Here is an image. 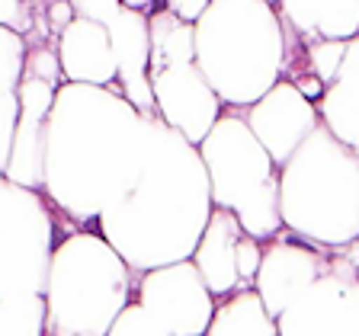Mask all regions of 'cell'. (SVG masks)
Here are the masks:
<instances>
[{"instance_id": "5bb4252c", "label": "cell", "mask_w": 359, "mask_h": 336, "mask_svg": "<svg viewBox=\"0 0 359 336\" xmlns=\"http://www.w3.org/2000/svg\"><path fill=\"white\" fill-rule=\"evenodd\" d=\"M112 38V52L119 64V90L132 99L144 115H154V90H151V29H148V10L126 7L116 13V20L106 26Z\"/></svg>"}, {"instance_id": "277c9868", "label": "cell", "mask_w": 359, "mask_h": 336, "mask_svg": "<svg viewBox=\"0 0 359 336\" xmlns=\"http://www.w3.org/2000/svg\"><path fill=\"white\" fill-rule=\"evenodd\" d=\"M283 227L321 246L359 237V150L318 125L279 167Z\"/></svg>"}, {"instance_id": "4fadbf2b", "label": "cell", "mask_w": 359, "mask_h": 336, "mask_svg": "<svg viewBox=\"0 0 359 336\" xmlns=\"http://www.w3.org/2000/svg\"><path fill=\"white\" fill-rule=\"evenodd\" d=\"M61 83L52 77L29 74L22 71L20 77V119H16L13 144H10V160L4 176L22 183L29 189H42L45 183V119L52 112L55 93Z\"/></svg>"}, {"instance_id": "30bf717a", "label": "cell", "mask_w": 359, "mask_h": 336, "mask_svg": "<svg viewBox=\"0 0 359 336\" xmlns=\"http://www.w3.org/2000/svg\"><path fill=\"white\" fill-rule=\"evenodd\" d=\"M279 336L359 333V246H330V260L311 285L276 317Z\"/></svg>"}, {"instance_id": "5b68a950", "label": "cell", "mask_w": 359, "mask_h": 336, "mask_svg": "<svg viewBox=\"0 0 359 336\" xmlns=\"http://www.w3.org/2000/svg\"><path fill=\"white\" fill-rule=\"evenodd\" d=\"M132 266L97 227H71L52 246L45 276V333L109 336L132 298Z\"/></svg>"}, {"instance_id": "2e32d148", "label": "cell", "mask_w": 359, "mask_h": 336, "mask_svg": "<svg viewBox=\"0 0 359 336\" xmlns=\"http://www.w3.org/2000/svg\"><path fill=\"white\" fill-rule=\"evenodd\" d=\"M244 227H241L238 215L231 209L215 205L199 234L193 256L199 276L205 279L209 291L215 298H224L231 291L241 288V266H238V253H241V240H244Z\"/></svg>"}, {"instance_id": "8fae6325", "label": "cell", "mask_w": 359, "mask_h": 336, "mask_svg": "<svg viewBox=\"0 0 359 336\" xmlns=\"http://www.w3.org/2000/svg\"><path fill=\"white\" fill-rule=\"evenodd\" d=\"M327 260H330V246L299 237L289 227H279L269 240H263V256L254 288L260 291L266 311L273 317H279L292 301L299 298V291L305 285H311L321 276Z\"/></svg>"}, {"instance_id": "603a6c76", "label": "cell", "mask_w": 359, "mask_h": 336, "mask_svg": "<svg viewBox=\"0 0 359 336\" xmlns=\"http://www.w3.org/2000/svg\"><path fill=\"white\" fill-rule=\"evenodd\" d=\"M276 10L295 32H302L305 38H318L321 0H276Z\"/></svg>"}, {"instance_id": "d6986e66", "label": "cell", "mask_w": 359, "mask_h": 336, "mask_svg": "<svg viewBox=\"0 0 359 336\" xmlns=\"http://www.w3.org/2000/svg\"><path fill=\"white\" fill-rule=\"evenodd\" d=\"M205 336H279L276 317L266 311L257 288H238L215 301Z\"/></svg>"}, {"instance_id": "cb8c5ba5", "label": "cell", "mask_w": 359, "mask_h": 336, "mask_svg": "<svg viewBox=\"0 0 359 336\" xmlns=\"http://www.w3.org/2000/svg\"><path fill=\"white\" fill-rule=\"evenodd\" d=\"M71 7H74V16L109 26L116 20V13L122 10V0H71Z\"/></svg>"}, {"instance_id": "ba28073f", "label": "cell", "mask_w": 359, "mask_h": 336, "mask_svg": "<svg viewBox=\"0 0 359 336\" xmlns=\"http://www.w3.org/2000/svg\"><path fill=\"white\" fill-rule=\"evenodd\" d=\"M215 301L193 260L142 269L109 336H205Z\"/></svg>"}, {"instance_id": "f1b7e54d", "label": "cell", "mask_w": 359, "mask_h": 336, "mask_svg": "<svg viewBox=\"0 0 359 336\" xmlns=\"http://www.w3.org/2000/svg\"><path fill=\"white\" fill-rule=\"evenodd\" d=\"M353 244H356V246H359V237H356V240H353Z\"/></svg>"}, {"instance_id": "7402d4cb", "label": "cell", "mask_w": 359, "mask_h": 336, "mask_svg": "<svg viewBox=\"0 0 359 336\" xmlns=\"http://www.w3.org/2000/svg\"><path fill=\"white\" fill-rule=\"evenodd\" d=\"M350 42V38H346ZM346 42L344 38H314V42L305 45V58H308V67H311L314 77H321L324 87H327L330 80L337 77V71H340V61H344L346 55Z\"/></svg>"}, {"instance_id": "4316f807", "label": "cell", "mask_w": 359, "mask_h": 336, "mask_svg": "<svg viewBox=\"0 0 359 336\" xmlns=\"http://www.w3.org/2000/svg\"><path fill=\"white\" fill-rule=\"evenodd\" d=\"M122 4H126V7H135V10H148V13H151L161 0H122Z\"/></svg>"}, {"instance_id": "e0dca14e", "label": "cell", "mask_w": 359, "mask_h": 336, "mask_svg": "<svg viewBox=\"0 0 359 336\" xmlns=\"http://www.w3.org/2000/svg\"><path fill=\"white\" fill-rule=\"evenodd\" d=\"M318 119L327 132H334L344 144L359 150V36L346 42V55L340 61L337 77L324 87L318 99Z\"/></svg>"}, {"instance_id": "9a60e30c", "label": "cell", "mask_w": 359, "mask_h": 336, "mask_svg": "<svg viewBox=\"0 0 359 336\" xmlns=\"http://www.w3.org/2000/svg\"><path fill=\"white\" fill-rule=\"evenodd\" d=\"M55 45H58V61H61L65 80L119 87V64H116L109 29L103 22L74 16L58 32Z\"/></svg>"}, {"instance_id": "44dd1931", "label": "cell", "mask_w": 359, "mask_h": 336, "mask_svg": "<svg viewBox=\"0 0 359 336\" xmlns=\"http://www.w3.org/2000/svg\"><path fill=\"white\" fill-rule=\"evenodd\" d=\"M318 36L344 38V42L359 36V0H321Z\"/></svg>"}, {"instance_id": "484cf974", "label": "cell", "mask_w": 359, "mask_h": 336, "mask_svg": "<svg viewBox=\"0 0 359 336\" xmlns=\"http://www.w3.org/2000/svg\"><path fill=\"white\" fill-rule=\"evenodd\" d=\"M164 7L170 10V13H177L183 22H196L202 13H205L209 0H164Z\"/></svg>"}, {"instance_id": "ffe728a7", "label": "cell", "mask_w": 359, "mask_h": 336, "mask_svg": "<svg viewBox=\"0 0 359 336\" xmlns=\"http://www.w3.org/2000/svg\"><path fill=\"white\" fill-rule=\"evenodd\" d=\"M0 333L42 336L45 333V295L0 298Z\"/></svg>"}, {"instance_id": "f546056e", "label": "cell", "mask_w": 359, "mask_h": 336, "mask_svg": "<svg viewBox=\"0 0 359 336\" xmlns=\"http://www.w3.org/2000/svg\"><path fill=\"white\" fill-rule=\"evenodd\" d=\"M273 4H276V0H273Z\"/></svg>"}, {"instance_id": "6da1fadb", "label": "cell", "mask_w": 359, "mask_h": 336, "mask_svg": "<svg viewBox=\"0 0 359 336\" xmlns=\"http://www.w3.org/2000/svg\"><path fill=\"white\" fill-rule=\"evenodd\" d=\"M154 115H144L119 87L61 83L45 119L42 183L58 224L97 227V218L132 192L148 160Z\"/></svg>"}, {"instance_id": "7a4b0ae2", "label": "cell", "mask_w": 359, "mask_h": 336, "mask_svg": "<svg viewBox=\"0 0 359 336\" xmlns=\"http://www.w3.org/2000/svg\"><path fill=\"white\" fill-rule=\"evenodd\" d=\"M212 209V183L199 144L154 115L142 176L126 199L97 218V231L132 272H142L189 260Z\"/></svg>"}, {"instance_id": "ac0fdd59", "label": "cell", "mask_w": 359, "mask_h": 336, "mask_svg": "<svg viewBox=\"0 0 359 336\" xmlns=\"http://www.w3.org/2000/svg\"><path fill=\"white\" fill-rule=\"evenodd\" d=\"M26 58V36L10 26H0V173L7 170L10 144H13L16 119H20V77Z\"/></svg>"}, {"instance_id": "d4e9b609", "label": "cell", "mask_w": 359, "mask_h": 336, "mask_svg": "<svg viewBox=\"0 0 359 336\" xmlns=\"http://www.w3.org/2000/svg\"><path fill=\"white\" fill-rule=\"evenodd\" d=\"M45 16H48V29H52V36L58 38V32L74 20V7H71V0H55V4L45 7Z\"/></svg>"}, {"instance_id": "3957f363", "label": "cell", "mask_w": 359, "mask_h": 336, "mask_svg": "<svg viewBox=\"0 0 359 336\" xmlns=\"http://www.w3.org/2000/svg\"><path fill=\"white\" fill-rule=\"evenodd\" d=\"M196 64L231 109H247L283 77L285 20L273 0H209L193 22Z\"/></svg>"}, {"instance_id": "9c48e42d", "label": "cell", "mask_w": 359, "mask_h": 336, "mask_svg": "<svg viewBox=\"0 0 359 336\" xmlns=\"http://www.w3.org/2000/svg\"><path fill=\"white\" fill-rule=\"evenodd\" d=\"M61 224L42 189L0 173V298L42 295Z\"/></svg>"}, {"instance_id": "52a82bcc", "label": "cell", "mask_w": 359, "mask_h": 336, "mask_svg": "<svg viewBox=\"0 0 359 336\" xmlns=\"http://www.w3.org/2000/svg\"><path fill=\"white\" fill-rule=\"evenodd\" d=\"M151 29V90H154L157 115L183 132L193 144L205 138L224 103L215 87L196 64V32L193 22H183L161 4L148 13Z\"/></svg>"}, {"instance_id": "83f0119b", "label": "cell", "mask_w": 359, "mask_h": 336, "mask_svg": "<svg viewBox=\"0 0 359 336\" xmlns=\"http://www.w3.org/2000/svg\"><path fill=\"white\" fill-rule=\"evenodd\" d=\"M36 4H42V7H48V4H55V0H36Z\"/></svg>"}, {"instance_id": "8992f818", "label": "cell", "mask_w": 359, "mask_h": 336, "mask_svg": "<svg viewBox=\"0 0 359 336\" xmlns=\"http://www.w3.org/2000/svg\"><path fill=\"white\" fill-rule=\"evenodd\" d=\"M212 183V202L238 215L241 227L257 240H269L283 227L279 215V164L260 144L244 109H222L199 141Z\"/></svg>"}, {"instance_id": "7c38bea8", "label": "cell", "mask_w": 359, "mask_h": 336, "mask_svg": "<svg viewBox=\"0 0 359 336\" xmlns=\"http://www.w3.org/2000/svg\"><path fill=\"white\" fill-rule=\"evenodd\" d=\"M244 119L279 167L289 160L292 150L299 148L314 128L321 125L314 99H308L285 77H279L260 99H254V103L247 106Z\"/></svg>"}]
</instances>
